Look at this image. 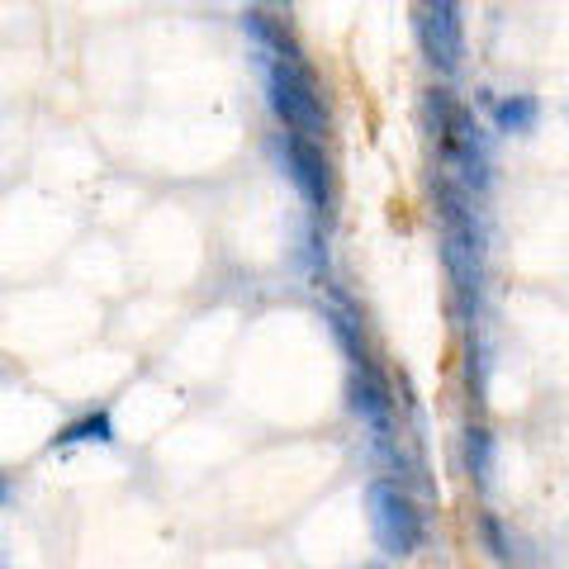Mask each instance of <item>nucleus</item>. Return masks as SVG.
I'll use <instances>...</instances> for the list:
<instances>
[{
	"instance_id": "obj_1",
	"label": "nucleus",
	"mask_w": 569,
	"mask_h": 569,
	"mask_svg": "<svg viewBox=\"0 0 569 569\" xmlns=\"http://www.w3.org/2000/svg\"><path fill=\"white\" fill-rule=\"evenodd\" d=\"M437 204H441V261H447L460 309L470 313L479 305V280H485V271H479V233H475L466 200L451 186L437 190Z\"/></svg>"
},
{
	"instance_id": "obj_2",
	"label": "nucleus",
	"mask_w": 569,
	"mask_h": 569,
	"mask_svg": "<svg viewBox=\"0 0 569 569\" xmlns=\"http://www.w3.org/2000/svg\"><path fill=\"white\" fill-rule=\"evenodd\" d=\"M366 508H370L376 546L385 550L389 560L418 556L422 541H427V522H422V508L395 485V479H376V485L366 489Z\"/></svg>"
},
{
	"instance_id": "obj_3",
	"label": "nucleus",
	"mask_w": 569,
	"mask_h": 569,
	"mask_svg": "<svg viewBox=\"0 0 569 569\" xmlns=\"http://www.w3.org/2000/svg\"><path fill=\"white\" fill-rule=\"evenodd\" d=\"M271 104L280 123L299 138H318L328 133V104L323 96H318V81L309 77L305 62H280L271 67Z\"/></svg>"
},
{
	"instance_id": "obj_4",
	"label": "nucleus",
	"mask_w": 569,
	"mask_h": 569,
	"mask_svg": "<svg viewBox=\"0 0 569 569\" xmlns=\"http://www.w3.org/2000/svg\"><path fill=\"white\" fill-rule=\"evenodd\" d=\"M284 167H290V181L299 186V194H305L318 213L332 209V167L313 138L284 133Z\"/></svg>"
},
{
	"instance_id": "obj_5",
	"label": "nucleus",
	"mask_w": 569,
	"mask_h": 569,
	"mask_svg": "<svg viewBox=\"0 0 569 569\" xmlns=\"http://www.w3.org/2000/svg\"><path fill=\"white\" fill-rule=\"evenodd\" d=\"M418 43L427 52V62H437L441 71H456L460 62V24L451 0H418Z\"/></svg>"
},
{
	"instance_id": "obj_6",
	"label": "nucleus",
	"mask_w": 569,
	"mask_h": 569,
	"mask_svg": "<svg viewBox=\"0 0 569 569\" xmlns=\"http://www.w3.org/2000/svg\"><path fill=\"white\" fill-rule=\"evenodd\" d=\"M347 403L376 437H389V427H395V399H389V385L376 366H351Z\"/></svg>"
},
{
	"instance_id": "obj_7",
	"label": "nucleus",
	"mask_w": 569,
	"mask_h": 569,
	"mask_svg": "<svg viewBox=\"0 0 569 569\" xmlns=\"http://www.w3.org/2000/svg\"><path fill=\"white\" fill-rule=\"evenodd\" d=\"M328 328H332V337H337V347L347 351L351 366H376V356H370V347H366L361 318H356V313L342 305V299H337V305H328Z\"/></svg>"
},
{
	"instance_id": "obj_8",
	"label": "nucleus",
	"mask_w": 569,
	"mask_h": 569,
	"mask_svg": "<svg viewBox=\"0 0 569 569\" xmlns=\"http://www.w3.org/2000/svg\"><path fill=\"white\" fill-rule=\"evenodd\" d=\"M114 441V422H110V413H86L81 422H71V427H62L58 437H52V447H110Z\"/></svg>"
},
{
	"instance_id": "obj_9",
	"label": "nucleus",
	"mask_w": 569,
	"mask_h": 569,
	"mask_svg": "<svg viewBox=\"0 0 569 569\" xmlns=\"http://www.w3.org/2000/svg\"><path fill=\"white\" fill-rule=\"evenodd\" d=\"M466 470H470V479L479 489H485L489 475H493V432L479 427V422L466 427Z\"/></svg>"
},
{
	"instance_id": "obj_10",
	"label": "nucleus",
	"mask_w": 569,
	"mask_h": 569,
	"mask_svg": "<svg viewBox=\"0 0 569 569\" xmlns=\"http://www.w3.org/2000/svg\"><path fill=\"white\" fill-rule=\"evenodd\" d=\"M247 29H252L266 48H276V58H280V62H299V58H305V52H299V43L290 39V29H284L280 20H271V14L252 10V14H247Z\"/></svg>"
},
{
	"instance_id": "obj_11",
	"label": "nucleus",
	"mask_w": 569,
	"mask_h": 569,
	"mask_svg": "<svg viewBox=\"0 0 569 569\" xmlns=\"http://www.w3.org/2000/svg\"><path fill=\"white\" fill-rule=\"evenodd\" d=\"M498 123H503L508 133H527L531 123H537V100H503L498 104Z\"/></svg>"
},
{
	"instance_id": "obj_12",
	"label": "nucleus",
	"mask_w": 569,
	"mask_h": 569,
	"mask_svg": "<svg viewBox=\"0 0 569 569\" xmlns=\"http://www.w3.org/2000/svg\"><path fill=\"white\" fill-rule=\"evenodd\" d=\"M479 537H485V550L493 560H508V537H503V522L493 518V512H479Z\"/></svg>"
},
{
	"instance_id": "obj_13",
	"label": "nucleus",
	"mask_w": 569,
	"mask_h": 569,
	"mask_svg": "<svg viewBox=\"0 0 569 569\" xmlns=\"http://www.w3.org/2000/svg\"><path fill=\"white\" fill-rule=\"evenodd\" d=\"M276 6H290V0H276Z\"/></svg>"
}]
</instances>
